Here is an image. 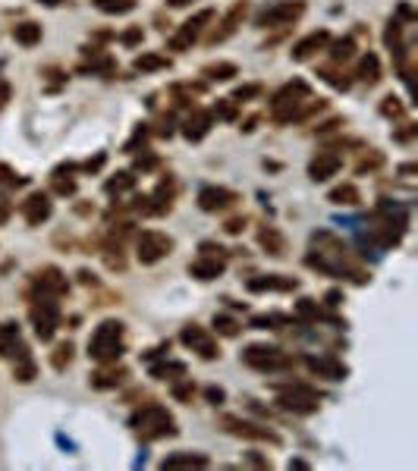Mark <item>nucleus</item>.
Instances as JSON below:
<instances>
[{
  "label": "nucleus",
  "mask_w": 418,
  "mask_h": 471,
  "mask_svg": "<svg viewBox=\"0 0 418 471\" xmlns=\"http://www.w3.org/2000/svg\"><path fill=\"white\" fill-rule=\"evenodd\" d=\"M120 352H123V324L120 321H104L98 330H94L91 342H89V355L94 361H117Z\"/></svg>",
  "instance_id": "nucleus-1"
},
{
  "label": "nucleus",
  "mask_w": 418,
  "mask_h": 471,
  "mask_svg": "<svg viewBox=\"0 0 418 471\" xmlns=\"http://www.w3.org/2000/svg\"><path fill=\"white\" fill-rule=\"evenodd\" d=\"M132 427L139 430L145 440H158V437H173L177 427H173V418L167 415V408L160 406H145L132 415Z\"/></svg>",
  "instance_id": "nucleus-2"
},
{
  "label": "nucleus",
  "mask_w": 418,
  "mask_h": 471,
  "mask_svg": "<svg viewBox=\"0 0 418 471\" xmlns=\"http://www.w3.org/2000/svg\"><path fill=\"white\" fill-rule=\"evenodd\" d=\"M308 98V85L302 82V79H296V82H289V85H283V89L274 94V117L277 120H293L296 117V110H299V104Z\"/></svg>",
  "instance_id": "nucleus-3"
},
{
  "label": "nucleus",
  "mask_w": 418,
  "mask_h": 471,
  "mask_svg": "<svg viewBox=\"0 0 418 471\" xmlns=\"http://www.w3.org/2000/svg\"><path fill=\"white\" fill-rule=\"evenodd\" d=\"M136 248H139L141 264H154V261L167 258V254L173 252V239H170V236H164V233H158V230H145L139 236Z\"/></svg>",
  "instance_id": "nucleus-4"
},
{
  "label": "nucleus",
  "mask_w": 418,
  "mask_h": 471,
  "mask_svg": "<svg viewBox=\"0 0 418 471\" xmlns=\"http://www.w3.org/2000/svg\"><path fill=\"white\" fill-rule=\"evenodd\" d=\"M280 406L289 408V412H299V415H312L318 408V393L305 383H293V387H283L280 396Z\"/></svg>",
  "instance_id": "nucleus-5"
},
{
  "label": "nucleus",
  "mask_w": 418,
  "mask_h": 471,
  "mask_svg": "<svg viewBox=\"0 0 418 471\" xmlns=\"http://www.w3.org/2000/svg\"><path fill=\"white\" fill-rule=\"evenodd\" d=\"M242 359H246V365L258 368V371H283V368H289V359H283L280 349L271 346H248Z\"/></svg>",
  "instance_id": "nucleus-6"
},
{
  "label": "nucleus",
  "mask_w": 418,
  "mask_h": 471,
  "mask_svg": "<svg viewBox=\"0 0 418 471\" xmlns=\"http://www.w3.org/2000/svg\"><path fill=\"white\" fill-rule=\"evenodd\" d=\"M32 324H35L38 340H44V342L51 340L53 330H57V324H60V308L53 305V299H44L42 305L32 308Z\"/></svg>",
  "instance_id": "nucleus-7"
},
{
  "label": "nucleus",
  "mask_w": 418,
  "mask_h": 471,
  "mask_svg": "<svg viewBox=\"0 0 418 471\" xmlns=\"http://www.w3.org/2000/svg\"><path fill=\"white\" fill-rule=\"evenodd\" d=\"M302 10H305V4L302 0H283V4L271 6V10H265L258 16V25L261 29H271V25H286L293 22L296 16H302Z\"/></svg>",
  "instance_id": "nucleus-8"
},
{
  "label": "nucleus",
  "mask_w": 418,
  "mask_h": 471,
  "mask_svg": "<svg viewBox=\"0 0 418 471\" xmlns=\"http://www.w3.org/2000/svg\"><path fill=\"white\" fill-rule=\"evenodd\" d=\"M183 342L192 352H198L201 359H217V342H214V336L208 333L205 327H198V324H189L183 327Z\"/></svg>",
  "instance_id": "nucleus-9"
},
{
  "label": "nucleus",
  "mask_w": 418,
  "mask_h": 471,
  "mask_svg": "<svg viewBox=\"0 0 418 471\" xmlns=\"http://www.w3.org/2000/svg\"><path fill=\"white\" fill-rule=\"evenodd\" d=\"M211 19H214V10H201L198 16H192V19H189V22H183V29H179V35L170 41V47H173V51H186V47H189V44L195 41V38L201 35V29H205V22H211Z\"/></svg>",
  "instance_id": "nucleus-10"
},
{
  "label": "nucleus",
  "mask_w": 418,
  "mask_h": 471,
  "mask_svg": "<svg viewBox=\"0 0 418 471\" xmlns=\"http://www.w3.org/2000/svg\"><path fill=\"white\" fill-rule=\"evenodd\" d=\"M19 211H23V217L29 220L32 226H38L42 220L51 217V201H47V195L42 192H35V195H29V198L19 205Z\"/></svg>",
  "instance_id": "nucleus-11"
},
{
  "label": "nucleus",
  "mask_w": 418,
  "mask_h": 471,
  "mask_svg": "<svg viewBox=\"0 0 418 471\" xmlns=\"http://www.w3.org/2000/svg\"><path fill=\"white\" fill-rule=\"evenodd\" d=\"M233 201H236V192H230V188H201L198 192L201 211H224Z\"/></svg>",
  "instance_id": "nucleus-12"
},
{
  "label": "nucleus",
  "mask_w": 418,
  "mask_h": 471,
  "mask_svg": "<svg viewBox=\"0 0 418 471\" xmlns=\"http://www.w3.org/2000/svg\"><path fill=\"white\" fill-rule=\"evenodd\" d=\"M35 289L44 295V299H51V295H60V292H66V277L57 271V267H47V271L38 273Z\"/></svg>",
  "instance_id": "nucleus-13"
},
{
  "label": "nucleus",
  "mask_w": 418,
  "mask_h": 471,
  "mask_svg": "<svg viewBox=\"0 0 418 471\" xmlns=\"http://www.w3.org/2000/svg\"><path fill=\"white\" fill-rule=\"evenodd\" d=\"M343 167V160H340V154H334V151H324V154H318V157L308 164V173H312V179H327V176H334L336 170Z\"/></svg>",
  "instance_id": "nucleus-14"
},
{
  "label": "nucleus",
  "mask_w": 418,
  "mask_h": 471,
  "mask_svg": "<svg viewBox=\"0 0 418 471\" xmlns=\"http://www.w3.org/2000/svg\"><path fill=\"white\" fill-rule=\"evenodd\" d=\"M230 427V434H239V437H252V440H271L277 443V434L267 427H258V424H248V421H239V418H227L224 421Z\"/></svg>",
  "instance_id": "nucleus-15"
},
{
  "label": "nucleus",
  "mask_w": 418,
  "mask_h": 471,
  "mask_svg": "<svg viewBox=\"0 0 418 471\" xmlns=\"http://www.w3.org/2000/svg\"><path fill=\"white\" fill-rule=\"evenodd\" d=\"M308 368L318 377H327V380H343V377H346V368L334 359H324V355H312V359H308Z\"/></svg>",
  "instance_id": "nucleus-16"
},
{
  "label": "nucleus",
  "mask_w": 418,
  "mask_h": 471,
  "mask_svg": "<svg viewBox=\"0 0 418 471\" xmlns=\"http://www.w3.org/2000/svg\"><path fill=\"white\" fill-rule=\"evenodd\" d=\"M211 129V117H208L205 110H195L192 117L186 120V126H183V136L189 141H198V138H205V132Z\"/></svg>",
  "instance_id": "nucleus-17"
},
{
  "label": "nucleus",
  "mask_w": 418,
  "mask_h": 471,
  "mask_svg": "<svg viewBox=\"0 0 418 471\" xmlns=\"http://www.w3.org/2000/svg\"><path fill=\"white\" fill-rule=\"evenodd\" d=\"M327 41H330V35H327V32H312V35H308V38H302V41L293 47V57H296V60L312 57V53H315V51H321V47H324Z\"/></svg>",
  "instance_id": "nucleus-18"
},
{
  "label": "nucleus",
  "mask_w": 418,
  "mask_h": 471,
  "mask_svg": "<svg viewBox=\"0 0 418 471\" xmlns=\"http://www.w3.org/2000/svg\"><path fill=\"white\" fill-rule=\"evenodd\" d=\"M189 273L198 280H214L224 273V258H208V261H195L192 267H189Z\"/></svg>",
  "instance_id": "nucleus-19"
},
{
  "label": "nucleus",
  "mask_w": 418,
  "mask_h": 471,
  "mask_svg": "<svg viewBox=\"0 0 418 471\" xmlns=\"http://www.w3.org/2000/svg\"><path fill=\"white\" fill-rule=\"evenodd\" d=\"M13 38H16L23 47H35L42 41V25L38 22H19L16 29H13Z\"/></svg>",
  "instance_id": "nucleus-20"
},
{
  "label": "nucleus",
  "mask_w": 418,
  "mask_h": 471,
  "mask_svg": "<svg viewBox=\"0 0 418 471\" xmlns=\"http://www.w3.org/2000/svg\"><path fill=\"white\" fill-rule=\"evenodd\" d=\"M208 465V456H189V453H177V456H167L164 468H205Z\"/></svg>",
  "instance_id": "nucleus-21"
},
{
  "label": "nucleus",
  "mask_w": 418,
  "mask_h": 471,
  "mask_svg": "<svg viewBox=\"0 0 418 471\" xmlns=\"http://www.w3.org/2000/svg\"><path fill=\"white\" fill-rule=\"evenodd\" d=\"M246 10H248L246 4H236L233 10H230V16L224 19V29H220V32H214V35H211V41H224V38H230V35H233V29L239 25V19L246 16Z\"/></svg>",
  "instance_id": "nucleus-22"
},
{
  "label": "nucleus",
  "mask_w": 418,
  "mask_h": 471,
  "mask_svg": "<svg viewBox=\"0 0 418 471\" xmlns=\"http://www.w3.org/2000/svg\"><path fill=\"white\" fill-rule=\"evenodd\" d=\"M16 346H19V324L6 321V324H0V355H13Z\"/></svg>",
  "instance_id": "nucleus-23"
},
{
  "label": "nucleus",
  "mask_w": 418,
  "mask_h": 471,
  "mask_svg": "<svg viewBox=\"0 0 418 471\" xmlns=\"http://www.w3.org/2000/svg\"><path fill=\"white\" fill-rule=\"evenodd\" d=\"M355 76H359L362 82H368V85H374L377 79H381V63H377L374 53H365V57H362L359 72H355Z\"/></svg>",
  "instance_id": "nucleus-24"
},
{
  "label": "nucleus",
  "mask_w": 418,
  "mask_h": 471,
  "mask_svg": "<svg viewBox=\"0 0 418 471\" xmlns=\"http://www.w3.org/2000/svg\"><path fill=\"white\" fill-rule=\"evenodd\" d=\"M252 292H265V289H296V280H280V277H258L248 280Z\"/></svg>",
  "instance_id": "nucleus-25"
},
{
  "label": "nucleus",
  "mask_w": 418,
  "mask_h": 471,
  "mask_svg": "<svg viewBox=\"0 0 418 471\" xmlns=\"http://www.w3.org/2000/svg\"><path fill=\"white\" fill-rule=\"evenodd\" d=\"M330 201H334V205H359L362 201V195H359V188L355 186H336L334 192H330Z\"/></svg>",
  "instance_id": "nucleus-26"
},
{
  "label": "nucleus",
  "mask_w": 418,
  "mask_h": 471,
  "mask_svg": "<svg viewBox=\"0 0 418 471\" xmlns=\"http://www.w3.org/2000/svg\"><path fill=\"white\" fill-rule=\"evenodd\" d=\"M170 66V60L160 57V53H141V57L136 60V70L139 72H151V70H167Z\"/></svg>",
  "instance_id": "nucleus-27"
},
{
  "label": "nucleus",
  "mask_w": 418,
  "mask_h": 471,
  "mask_svg": "<svg viewBox=\"0 0 418 471\" xmlns=\"http://www.w3.org/2000/svg\"><path fill=\"white\" fill-rule=\"evenodd\" d=\"M236 66L233 63H211V66H205V76L208 79H217V82H227V79H233L236 76Z\"/></svg>",
  "instance_id": "nucleus-28"
},
{
  "label": "nucleus",
  "mask_w": 418,
  "mask_h": 471,
  "mask_svg": "<svg viewBox=\"0 0 418 471\" xmlns=\"http://www.w3.org/2000/svg\"><path fill=\"white\" fill-rule=\"evenodd\" d=\"M353 51H355V41H353V38H340V41H334V47H330V57L340 63V60H349V57H353Z\"/></svg>",
  "instance_id": "nucleus-29"
},
{
  "label": "nucleus",
  "mask_w": 418,
  "mask_h": 471,
  "mask_svg": "<svg viewBox=\"0 0 418 471\" xmlns=\"http://www.w3.org/2000/svg\"><path fill=\"white\" fill-rule=\"evenodd\" d=\"M261 245L267 248L271 254H283V239H280V233H274V230H261Z\"/></svg>",
  "instance_id": "nucleus-30"
},
{
  "label": "nucleus",
  "mask_w": 418,
  "mask_h": 471,
  "mask_svg": "<svg viewBox=\"0 0 418 471\" xmlns=\"http://www.w3.org/2000/svg\"><path fill=\"white\" fill-rule=\"evenodd\" d=\"M94 6L104 13H129L136 4L132 0H94Z\"/></svg>",
  "instance_id": "nucleus-31"
},
{
  "label": "nucleus",
  "mask_w": 418,
  "mask_h": 471,
  "mask_svg": "<svg viewBox=\"0 0 418 471\" xmlns=\"http://www.w3.org/2000/svg\"><path fill=\"white\" fill-rule=\"evenodd\" d=\"M136 186V176L132 173H117L113 179H107V192H126V188Z\"/></svg>",
  "instance_id": "nucleus-32"
},
{
  "label": "nucleus",
  "mask_w": 418,
  "mask_h": 471,
  "mask_svg": "<svg viewBox=\"0 0 418 471\" xmlns=\"http://www.w3.org/2000/svg\"><path fill=\"white\" fill-rule=\"evenodd\" d=\"M123 377H126V371H107V374H98L91 383H94L98 389H107V387H117Z\"/></svg>",
  "instance_id": "nucleus-33"
},
{
  "label": "nucleus",
  "mask_w": 418,
  "mask_h": 471,
  "mask_svg": "<svg viewBox=\"0 0 418 471\" xmlns=\"http://www.w3.org/2000/svg\"><path fill=\"white\" fill-rule=\"evenodd\" d=\"M173 374H177V377H183V374H186V368L179 365V361H170V365L154 368V377H164V380H167V377H173Z\"/></svg>",
  "instance_id": "nucleus-34"
},
{
  "label": "nucleus",
  "mask_w": 418,
  "mask_h": 471,
  "mask_svg": "<svg viewBox=\"0 0 418 471\" xmlns=\"http://www.w3.org/2000/svg\"><path fill=\"white\" fill-rule=\"evenodd\" d=\"M214 327H217L224 336H236V333H239V324H236L233 318H224V314H220V318H214Z\"/></svg>",
  "instance_id": "nucleus-35"
},
{
  "label": "nucleus",
  "mask_w": 418,
  "mask_h": 471,
  "mask_svg": "<svg viewBox=\"0 0 418 471\" xmlns=\"http://www.w3.org/2000/svg\"><path fill=\"white\" fill-rule=\"evenodd\" d=\"M70 359H72V346L70 342H63V346H57V355H53V368H63V365H70Z\"/></svg>",
  "instance_id": "nucleus-36"
},
{
  "label": "nucleus",
  "mask_w": 418,
  "mask_h": 471,
  "mask_svg": "<svg viewBox=\"0 0 418 471\" xmlns=\"http://www.w3.org/2000/svg\"><path fill=\"white\" fill-rule=\"evenodd\" d=\"M296 311H299L302 318H321V308H318V305H312V299H302Z\"/></svg>",
  "instance_id": "nucleus-37"
},
{
  "label": "nucleus",
  "mask_w": 418,
  "mask_h": 471,
  "mask_svg": "<svg viewBox=\"0 0 418 471\" xmlns=\"http://www.w3.org/2000/svg\"><path fill=\"white\" fill-rule=\"evenodd\" d=\"M214 113H217V117H224V120H236V104H233V101H217Z\"/></svg>",
  "instance_id": "nucleus-38"
},
{
  "label": "nucleus",
  "mask_w": 418,
  "mask_h": 471,
  "mask_svg": "<svg viewBox=\"0 0 418 471\" xmlns=\"http://www.w3.org/2000/svg\"><path fill=\"white\" fill-rule=\"evenodd\" d=\"M384 101H387V104H384V113H387V117H400L403 113L400 98H384Z\"/></svg>",
  "instance_id": "nucleus-39"
},
{
  "label": "nucleus",
  "mask_w": 418,
  "mask_h": 471,
  "mask_svg": "<svg viewBox=\"0 0 418 471\" xmlns=\"http://www.w3.org/2000/svg\"><path fill=\"white\" fill-rule=\"evenodd\" d=\"M321 76H324V79H327V82H330V85H336V89H346V85H349V82H346V79H340V76H336V72H334V70H321Z\"/></svg>",
  "instance_id": "nucleus-40"
},
{
  "label": "nucleus",
  "mask_w": 418,
  "mask_h": 471,
  "mask_svg": "<svg viewBox=\"0 0 418 471\" xmlns=\"http://www.w3.org/2000/svg\"><path fill=\"white\" fill-rule=\"evenodd\" d=\"M255 94H261V85H246V89H239V91H236V101L255 98Z\"/></svg>",
  "instance_id": "nucleus-41"
},
{
  "label": "nucleus",
  "mask_w": 418,
  "mask_h": 471,
  "mask_svg": "<svg viewBox=\"0 0 418 471\" xmlns=\"http://www.w3.org/2000/svg\"><path fill=\"white\" fill-rule=\"evenodd\" d=\"M53 188H57L60 195H72V192H76V183H70V179H66V183H63V179H57Z\"/></svg>",
  "instance_id": "nucleus-42"
},
{
  "label": "nucleus",
  "mask_w": 418,
  "mask_h": 471,
  "mask_svg": "<svg viewBox=\"0 0 418 471\" xmlns=\"http://www.w3.org/2000/svg\"><path fill=\"white\" fill-rule=\"evenodd\" d=\"M120 41H123V44H136V41H141V29H129L123 38H120Z\"/></svg>",
  "instance_id": "nucleus-43"
},
{
  "label": "nucleus",
  "mask_w": 418,
  "mask_h": 471,
  "mask_svg": "<svg viewBox=\"0 0 418 471\" xmlns=\"http://www.w3.org/2000/svg\"><path fill=\"white\" fill-rule=\"evenodd\" d=\"M208 399H211L214 402V406H220V402H224V389H208Z\"/></svg>",
  "instance_id": "nucleus-44"
},
{
  "label": "nucleus",
  "mask_w": 418,
  "mask_h": 471,
  "mask_svg": "<svg viewBox=\"0 0 418 471\" xmlns=\"http://www.w3.org/2000/svg\"><path fill=\"white\" fill-rule=\"evenodd\" d=\"M173 396H177V399H192V387H177Z\"/></svg>",
  "instance_id": "nucleus-45"
},
{
  "label": "nucleus",
  "mask_w": 418,
  "mask_h": 471,
  "mask_svg": "<svg viewBox=\"0 0 418 471\" xmlns=\"http://www.w3.org/2000/svg\"><path fill=\"white\" fill-rule=\"evenodd\" d=\"M6 101H10V85H6L4 79H0V107H4Z\"/></svg>",
  "instance_id": "nucleus-46"
},
{
  "label": "nucleus",
  "mask_w": 418,
  "mask_h": 471,
  "mask_svg": "<svg viewBox=\"0 0 418 471\" xmlns=\"http://www.w3.org/2000/svg\"><path fill=\"white\" fill-rule=\"evenodd\" d=\"M13 170H10V167H6V164H0V183H13Z\"/></svg>",
  "instance_id": "nucleus-47"
},
{
  "label": "nucleus",
  "mask_w": 418,
  "mask_h": 471,
  "mask_svg": "<svg viewBox=\"0 0 418 471\" xmlns=\"http://www.w3.org/2000/svg\"><path fill=\"white\" fill-rule=\"evenodd\" d=\"M242 226H246V220H230V224H227V233H239Z\"/></svg>",
  "instance_id": "nucleus-48"
},
{
  "label": "nucleus",
  "mask_w": 418,
  "mask_h": 471,
  "mask_svg": "<svg viewBox=\"0 0 418 471\" xmlns=\"http://www.w3.org/2000/svg\"><path fill=\"white\" fill-rule=\"evenodd\" d=\"M327 305H330V308L340 305V292H330V295H327Z\"/></svg>",
  "instance_id": "nucleus-49"
},
{
  "label": "nucleus",
  "mask_w": 418,
  "mask_h": 471,
  "mask_svg": "<svg viewBox=\"0 0 418 471\" xmlns=\"http://www.w3.org/2000/svg\"><path fill=\"white\" fill-rule=\"evenodd\" d=\"M170 4H173V6H183V4H189V0H170Z\"/></svg>",
  "instance_id": "nucleus-50"
},
{
  "label": "nucleus",
  "mask_w": 418,
  "mask_h": 471,
  "mask_svg": "<svg viewBox=\"0 0 418 471\" xmlns=\"http://www.w3.org/2000/svg\"><path fill=\"white\" fill-rule=\"evenodd\" d=\"M44 4H47V6H53V4H60V0H44Z\"/></svg>",
  "instance_id": "nucleus-51"
}]
</instances>
